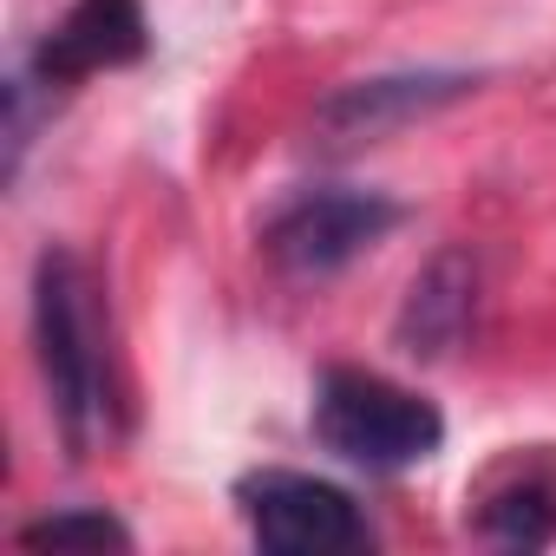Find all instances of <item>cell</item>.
I'll use <instances>...</instances> for the list:
<instances>
[{"label": "cell", "mask_w": 556, "mask_h": 556, "mask_svg": "<svg viewBox=\"0 0 556 556\" xmlns=\"http://www.w3.org/2000/svg\"><path fill=\"white\" fill-rule=\"evenodd\" d=\"M34 348H40V374H47V400H53L66 452L92 458V445L112 426V380H105V334H99L92 282L73 249H47L34 268Z\"/></svg>", "instance_id": "6da1fadb"}, {"label": "cell", "mask_w": 556, "mask_h": 556, "mask_svg": "<svg viewBox=\"0 0 556 556\" xmlns=\"http://www.w3.org/2000/svg\"><path fill=\"white\" fill-rule=\"evenodd\" d=\"M315 439L367 471H406L419 458L439 452L445 419L432 400H419L413 387L367 374V367H328L315 387Z\"/></svg>", "instance_id": "7a4b0ae2"}, {"label": "cell", "mask_w": 556, "mask_h": 556, "mask_svg": "<svg viewBox=\"0 0 556 556\" xmlns=\"http://www.w3.org/2000/svg\"><path fill=\"white\" fill-rule=\"evenodd\" d=\"M236 504H242L249 536L275 556H341L367 543L361 504L341 484L308 478V471H249L236 484Z\"/></svg>", "instance_id": "3957f363"}, {"label": "cell", "mask_w": 556, "mask_h": 556, "mask_svg": "<svg viewBox=\"0 0 556 556\" xmlns=\"http://www.w3.org/2000/svg\"><path fill=\"white\" fill-rule=\"evenodd\" d=\"M393 223L400 203H387L380 190H308L262 229V255L295 282H321V275H341L354 255H367Z\"/></svg>", "instance_id": "277c9868"}, {"label": "cell", "mask_w": 556, "mask_h": 556, "mask_svg": "<svg viewBox=\"0 0 556 556\" xmlns=\"http://www.w3.org/2000/svg\"><path fill=\"white\" fill-rule=\"evenodd\" d=\"M144 47H151V21L138 0H73L53 21V34L34 47L27 73L53 92V86H79L92 73L144 60Z\"/></svg>", "instance_id": "5b68a950"}, {"label": "cell", "mask_w": 556, "mask_h": 556, "mask_svg": "<svg viewBox=\"0 0 556 556\" xmlns=\"http://www.w3.org/2000/svg\"><path fill=\"white\" fill-rule=\"evenodd\" d=\"M478 79L471 73H445V66H426V73H387V79H354L341 92H328L315 105V131L328 144H374L452 99H465Z\"/></svg>", "instance_id": "8992f818"}, {"label": "cell", "mask_w": 556, "mask_h": 556, "mask_svg": "<svg viewBox=\"0 0 556 556\" xmlns=\"http://www.w3.org/2000/svg\"><path fill=\"white\" fill-rule=\"evenodd\" d=\"M471 315H478V255L471 249H439L413 282H406V302L393 315V348L406 361H452L471 334Z\"/></svg>", "instance_id": "52a82bcc"}, {"label": "cell", "mask_w": 556, "mask_h": 556, "mask_svg": "<svg viewBox=\"0 0 556 556\" xmlns=\"http://www.w3.org/2000/svg\"><path fill=\"white\" fill-rule=\"evenodd\" d=\"M478 530L491 543H504V549H543L556 536V484L530 471V478L491 491L484 510H478Z\"/></svg>", "instance_id": "ba28073f"}, {"label": "cell", "mask_w": 556, "mask_h": 556, "mask_svg": "<svg viewBox=\"0 0 556 556\" xmlns=\"http://www.w3.org/2000/svg\"><path fill=\"white\" fill-rule=\"evenodd\" d=\"M27 549H131V530L112 517V510H53V517H34L21 530Z\"/></svg>", "instance_id": "9c48e42d"}]
</instances>
